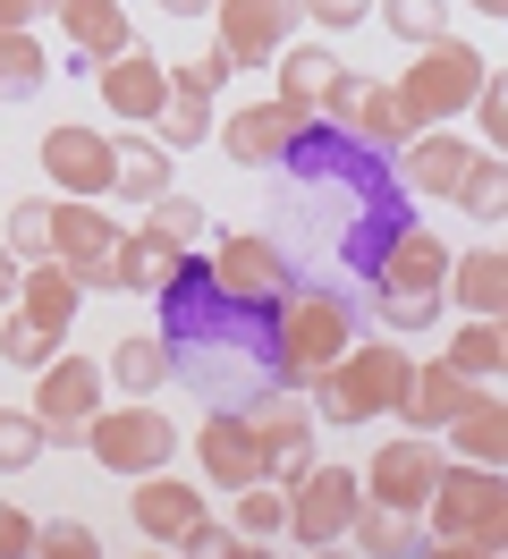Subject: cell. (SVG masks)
Segmentation results:
<instances>
[{"label":"cell","mask_w":508,"mask_h":559,"mask_svg":"<svg viewBox=\"0 0 508 559\" xmlns=\"http://www.w3.org/2000/svg\"><path fill=\"white\" fill-rule=\"evenodd\" d=\"M305 17L322 26V35H347V26H365L373 0H305Z\"/></svg>","instance_id":"ee69618b"},{"label":"cell","mask_w":508,"mask_h":559,"mask_svg":"<svg viewBox=\"0 0 508 559\" xmlns=\"http://www.w3.org/2000/svg\"><path fill=\"white\" fill-rule=\"evenodd\" d=\"M271 69H280V94H271V103L288 110V119H305V128H314V110H322V85H331V51H322V43H280V51H271Z\"/></svg>","instance_id":"44dd1931"},{"label":"cell","mask_w":508,"mask_h":559,"mask_svg":"<svg viewBox=\"0 0 508 559\" xmlns=\"http://www.w3.org/2000/svg\"><path fill=\"white\" fill-rule=\"evenodd\" d=\"M26 551H34V518L0 500V559H26Z\"/></svg>","instance_id":"bcb514c9"},{"label":"cell","mask_w":508,"mask_h":559,"mask_svg":"<svg viewBox=\"0 0 508 559\" xmlns=\"http://www.w3.org/2000/svg\"><path fill=\"white\" fill-rule=\"evenodd\" d=\"M440 272H449V246L433 229H390L381 263H373V280H390V288H440Z\"/></svg>","instance_id":"83f0119b"},{"label":"cell","mask_w":508,"mask_h":559,"mask_svg":"<svg viewBox=\"0 0 508 559\" xmlns=\"http://www.w3.org/2000/svg\"><path fill=\"white\" fill-rule=\"evenodd\" d=\"M347 340H356L347 297H331V288H322V297H288V306H280V331H271V373L305 390L339 348H347Z\"/></svg>","instance_id":"277c9868"},{"label":"cell","mask_w":508,"mask_h":559,"mask_svg":"<svg viewBox=\"0 0 508 559\" xmlns=\"http://www.w3.org/2000/svg\"><path fill=\"white\" fill-rule=\"evenodd\" d=\"M483 76H492V60L474 51V43H458V35H440V43H415V69H399V94L406 103V119L415 128H458V110L483 94Z\"/></svg>","instance_id":"3957f363"},{"label":"cell","mask_w":508,"mask_h":559,"mask_svg":"<svg viewBox=\"0 0 508 559\" xmlns=\"http://www.w3.org/2000/svg\"><path fill=\"white\" fill-rule=\"evenodd\" d=\"M76 297H85V288H76V272H68L60 254H43V263H26V272H17V297H9V306H17L34 331L68 340V322H76Z\"/></svg>","instance_id":"d6986e66"},{"label":"cell","mask_w":508,"mask_h":559,"mask_svg":"<svg viewBox=\"0 0 508 559\" xmlns=\"http://www.w3.org/2000/svg\"><path fill=\"white\" fill-rule=\"evenodd\" d=\"M212 17H221V51H229V69H271V51L297 35L305 0H212Z\"/></svg>","instance_id":"9c48e42d"},{"label":"cell","mask_w":508,"mask_h":559,"mask_svg":"<svg viewBox=\"0 0 508 559\" xmlns=\"http://www.w3.org/2000/svg\"><path fill=\"white\" fill-rule=\"evenodd\" d=\"M466 162H474V136H449V128H415V136L399 144V178L415 187V195H433V204L458 195Z\"/></svg>","instance_id":"2e32d148"},{"label":"cell","mask_w":508,"mask_h":559,"mask_svg":"<svg viewBox=\"0 0 508 559\" xmlns=\"http://www.w3.org/2000/svg\"><path fill=\"white\" fill-rule=\"evenodd\" d=\"M339 543H356V551H373V559H399V551H415V518H406V509H381V500H356V518H347Z\"/></svg>","instance_id":"4dcf8cb0"},{"label":"cell","mask_w":508,"mask_h":559,"mask_svg":"<svg viewBox=\"0 0 508 559\" xmlns=\"http://www.w3.org/2000/svg\"><path fill=\"white\" fill-rule=\"evenodd\" d=\"M169 17H212V0H162Z\"/></svg>","instance_id":"681fc988"},{"label":"cell","mask_w":508,"mask_h":559,"mask_svg":"<svg viewBox=\"0 0 508 559\" xmlns=\"http://www.w3.org/2000/svg\"><path fill=\"white\" fill-rule=\"evenodd\" d=\"M34 551L43 559H94V525H76V518H51V525H34Z\"/></svg>","instance_id":"7bdbcfd3"},{"label":"cell","mask_w":508,"mask_h":559,"mask_svg":"<svg viewBox=\"0 0 508 559\" xmlns=\"http://www.w3.org/2000/svg\"><path fill=\"white\" fill-rule=\"evenodd\" d=\"M440 288H390V280H373V314H381V331L390 340H415V331H433L440 322Z\"/></svg>","instance_id":"1f68e13d"},{"label":"cell","mask_w":508,"mask_h":559,"mask_svg":"<svg viewBox=\"0 0 508 559\" xmlns=\"http://www.w3.org/2000/svg\"><path fill=\"white\" fill-rule=\"evenodd\" d=\"M43 178L60 187V195H110V136H94V128H51L43 136Z\"/></svg>","instance_id":"9a60e30c"},{"label":"cell","mask_w":508,"mask_h":559,"mask_svg":"<svg viewBox=\"0 0 508 559\" xmlns=\"http://www.w3.org/2000/svg\"><path fill=\"white\" fill-rule=\"evenodd\" d=\"M110 195H119V204L169 195V144L162 136H119L110 144Z\"/></svg>","instance_id":"484cf974"},{"label":"cell","mask_w":508,"mask_h":559,"mask_svg":"<svg viewBox=\"0 0 508 559\" xmlns=\"http://www.w3.org/2000/svg\"><path fill=\"white\" fill-rule=\"evenodd\" d=\"M424 534L433 543H415V551H440V559H500L508 551V484H500V466H440V484L433 500H424Z\"/></svg>","instance_id":"6da1fadb"},{"label":"cell","mask_w":508,"mask_h":559,"mask_svg":"<svg viewBox=\"0 0 508 559\" xmlns=\"http://www.w3.org/2000/svg\"><path fill=\"white\" fill-rule=\"evenodd\" d=\"M110 246H119V221L102 212V195H68V204H51V254L76 272V288H85V272H94Z\"/></svg>","instance_id":"e0dca14e"},{"label":"cell","mask_w":508,"mask_h":559,"mask_svg":"<svg viewBox=\"0 0 508 559\" xmlns=\"http://www.w3.org/2000/svg\"><path fill=\"white\" fill-rule=\"evenodd\" d=\"M449 373H466V382H492L508 365V331H500V314H466V331L449 340V356H440Z\"/></svg>","instance_id":"f1b7e54d"},{"label":"cell","mask_w":508,"mask_h":559,"mask_svg":"<svg viewBox=\"0 0 508 559\" xmlns=\"http://www.w3.org/2000/svg\"><path fill=\"white\" fill-rule=\"evenodd\" d=\"M51 17L68 26V43H76L85 60H110V51H128V43H135L128 0H51Z\"/></svg>","instance_id":"cb8c5ba5"},{"label":"cell","mask_w":508,"mask_h":559,"mask_svg":"<svg viewBox=\"0 0 508 559\" xmlns=\"http://www.w3.org/2000/svg\"><path fill=\"white\" fill-rule=\"evenodd\" d=\"M153 136H162V144H203V136H212V94H178V85H169Z\"/></svg>","instance_id":"d590c367"},{"label":"cell","mask_w":508,"mask_h":559,"mask_svg":"<svg viewBox=\"0 0 508 559\" xmlns=\"http://www.w3.org/2000/svg\"><path fill=\"white\" fill-rule=\"evenodd\" d=\"M458 212H474V221H500L508 212V170H500V153L492 144H474V162H466V178H458V195H449Z\"/></svg>","instance_id":"d6a6232c"},{"label":"cell","mask_w":508,"mask_h":559,"mask_svg":"<svg viewBox=\"0 0 508 559\" xmlns=\"http://www.w3.org/2000/svg\"><path fill=\"white\" fill-rule=\"evenodd\" d=\"M94 85H102V103L119 110V119H162V103H169V60H153L144 43H128V51H110L94 69Z\"/></svg>","instance_id":"4fadbf2b"},{"label":"cell","mask_w":508,"mask_h":559,"mask_svg":"<svg viewBox=\"0 0 508 559\" xmlns=\"http://www.w3.org/2000/svg\"><path fill=\"white\" fill-rule=\"evenodd\" d=\"M76 441H85L94 466H110V475H153V466H169V450H178V424H169L162 407H94Z\"/></svg>","instance_id":"5b68a950"},{"label":"cell","mask_w":508,"mask_h":559,"mask_svg":"<svg viewBox=\"0 0 508 559\" xmlns=\"http://www.w3.org/2000/svg\"><path fill=\"white\" fill-rule=\"evenodd\" d=\"M128 518H135V534H153V543H169V551H178V543L203 525V491L187 484V475H162V466H153V475H135Z\"/></svg>","instance_id":"5bb4252c"},{"label":"cell","mask_w":508,"mask_h":559,"mask_svg":"<svg viewBox=\"0 0 508 559\" xmlns=\"http://www.w3.org/2000/svg\"><path fill=\"white\" fill-rule=\"evenodd\" d=\"M280 246L255 238V229H237V238L212 246V263H203V280H212V297H229V306H271L280 297Z\"/></svg>","instance_id":"30bf717a"},{"label":"cell","mask_w":508,"mask_h":559,"mask_svg":"<svg viewBox=\"0 0 508 559\" xmlns=\"http://www.w3.org/2000/svg\"><path fill=\"white\" fill-rule=\"evenodd\" d=\"M255 450H263V484H297L314 466V416L305 407H255Z\"/></svg>","instance_id":"ffe728a7"},{"label":"cell","mask_w":508,"mask_h":559,"mask_svg":"<svg viewBox=\"0 0 508 559\" xmlns=\"http://www.w3.org/2000/svg\"><path fill=\"white\" fill-rule=\"evenodd\" d=\"M381 17H390L399 43H440L449 35V0H381Z\"/></svg>","instance_id":"8d00e7d4"},{"label":"cell","mask_w":508,"mask_h":559,"mask_svg":"<svg viewBox=\"0 0 508 559\" xmlns=\"http://www.w3.org/2000/svg\"><path fill=\"white\" fill-rule=\"evenodd\" d=\"M440 432L458 441V457L500 466V457H508V399H500V390H466V399H458V416L440 424Z\"/></svg>","instance_id":"603a6c76"},{"label":"cell","mask_w":508,"mask_h":559,"mask_svg":"<svg viewBox=\"0 0 508 559\" xmlns=\"http://www.w3.org/2000/svg\"><path fill=\"white\" fill-rule=\"evenodd\" d=\"M0 356H9V365H51V356H60V340H51V331H34L26 314H17V306H9V322H0Z\"/></svg>","instance_id":"ab89813d"},{"label":"cell","mask_w":508,"mask_h":559,"mask_svg":"<svg viewBox=\"0 0 508 559\" xmlns=\"http://www.w3.org/2000/svg\"><path fill=\"white\" fill-rule=\"evenodd\" d=\"M474 128H483V136H492V144H500L508 136V94H500V76H483V94H474Z\"/></svg>","instance_id":"f6af8a7d"},{"label":"cell","mask_w":508,"mask_h":559,"mask_svg":"<svg viewBox=\"0 0 508 559\" xmlns=\"http://www.w3.org/2000/svg\"><path fill=\"white\" fill-rule=\"evenodd\" d=\"M406 373H415V356H406L399 340H347L305 390H314L322 424H373V416H399Z\"/></svg>","instance_id":"7a4b0ae2"},{"label":"cell","mask_w":508,"mask_h":559,"mask_svg":"<svg viewBox=\"0 0 508 559\" xmlns=\"http://www.w3.org/2000/svg\"><path fill=\"white\" fill-rule=\"evenodd\" d=\"M144 229H153L162 246H178V254H187V246L203 238V212L187 204V195H153V204H144Z\"/></svg>","instance_id":"f35d334b"},{"label":"cell","mask_w":508,"mask_h":559,"mask_svg":"<svg viewBox=\"0 0 508 559\" xmlns=\"http://www.w3.org/2000/svg\"><path fill=\"white\" fill-rule=\"evenodd\" d=\"M440 297H458L466 314H500V306H508V254H500V246L449 254V272H440Z\"/></svg>","instance_id":"d4e9b609"},{"label":"cell","mask_w":508,"mask_h":559,"mask_svg":"<svg viewBox=\"0 0 508 559\" xmlns=\"http://www.w3.org/2000/svg\"><path fill=\"white\" fill-rule=\"evenodd\" d=\"M356 500H365L356 466H305L297 484H288V534H280V543H305V551L339 543L347 518H356Z\"/></svg>","instance_id":"ba28073f"},{"label":"cell","mask_w":508,"mask_h":559,"mask_svg":"<svg viewBox=\"0 0 508 559\" xmlns=\"http://www.w3.org/2000/svg\"><path fill=\"white\" fill-rule=\"evenodd\" d=\"M466 9H483V17H500V9H508V0H466Z\"/></svg>","instance_id":"f907efd6"},{"label":"cell","mask_w":508,"mask_h":559,"mask_svg":"<svg viewBox=\"0 0 508 559\" xmlns=\"http://www.w3.org/2000/svg\"><path fill=\"white\" fill-rule=\"evenodd\" d=\"M466 373H449V365H415V373H406V399H399V416H406V432H440V424L458 416V399H466Z\"/></svg>","instance_id":"4316f807"},{"label":"cell","mask_w":508,"mask_h":559,"mask_svg":"<svg viewBox=\"0 0 508 559\" xmlns=\"http://www.w3.org/2000/svg\"><path fill=\"white\" fill-rule=\"evenodd\" d=\"M17 272H26V263H17V254H9V246H0V306H9V297H17Z\"/></svg>","instance_id":"c3c4849f"},{"label":"cell","mask_w":508,"mask_h":559,"mask_svg":"<svg viewBox=\"0 0 508 559\" xmlns=\"http://www.w3.org/2000/svg\"><path fill=\"white\" fill-rule=\"evenodd\" d=\"M51 76V60H43V43H34V26H0V103H17V94H34Z\"/></svg>","instance_id":"836d02e7"},{"label":"cell","mask_w":508,"mask_h":559,"mask_svg":"<svg viewBox=\"0 0 508 559\" xmlns=\"http://www.w3.org/2000/svg\"><path fill=\"white\" fill-rule=\"evenodd\" d=\"M196 466H203V475H212L221 491H237V484H263L255 416H246V407H212V416H203V432H196Z\"/></svg>","instance_id":"7c38bea8"},{"label":"cell","mask_w":508,"mask_h":559,"mask_svg":"<svg viewBox=\"0 0 508 559\" xmlns=\"http://www.w3.org/2000/svg\"><path fill=\"white\" fill-rule=\"evenodd\" d=\"M347 136L356 144H406L415 119H406V103L381 85V76H365V94H356V110H347Z\"/></svg>","instance_id":"f546056e"},{"label":"cell","mask_w":508,"mask_h":559,"mask_svg":"<svg viewBox=\"0 0 508 559\" xmlns=\"http://www.w3.org/2000/svg\"><path fill=\"white\" fill-rule=\"evenodd\" d=\"M9 254H17V263H43V254H51V204H9Z\"/></svg>","instance_id":"60d3db41"},{"label":"cell","mask_w":508,"mask_h":559,"mask_svg":"<svg viewBox=\"0 0 508 559\" xmlns=\"http://www.w3.org/2000/svg\"><path fill=\"white\" fill-rule=\"evenodd\" d=\"M34 17H51V0H0V26H34Z\"/></svg>","instance_id":"7dc6e473"},{"label":"cell","mask_w":508,"mask_h":559,"mask_svg":"<svg viewBox=\"0 0 508 559\" xmlns=\"http://www.w3.org/2000/svg\"><path fill=\"white\" fill-rule=\"evenodd\" d=\"M34 457H43V424H34V407H0V475H26Z\"/></svg>","instance_id":"74e56055"},{"label":"cell","mask_w":508,"mask_h":559,"mask_svg":"<svg viewBox=\"0 0 508 559\" xmlns=\"http://www.w3.org/2000/svg\"><path fill=\"white\" fill-rule=\"evenodd\" d=\"M94 407H102V365L94 356H51V365H34V424H43V450H68Z\"/></svg>","instance_id":"52a82bcc"},{"label":"cell","mask_w":508,"mask_h":559,"mask_svg":"<svg viewBox=\"0 0 508 559\" xmlns=\"http://www.w3.org/2000/svg\"><path fill=\"white\" fill-rule=\"evenodd\" d=\"M440 466H449V450H440L433 432H399V441H381V450H373V466H356V484H365V500H381V509L424 518Z\"/></svg>","instance_id":"8992f818"},{"label":"cell","mask_w":508,"mask_h":559,"mask_svg":"<svg viewBox=\"0 0 508 559\" xmlns=\"http://www.w3.org/2000/svg\"><path fill=\"white\" fill-rule=\"evenodd\" d=\"M212 136H221V153H229L237 170H271V162H288L314 128H305V119H288L280 103H246V110H229Z\"/></svg>","instance_id":"8fae6325"},{"label":"cell","mask_w":508,"mask_h":559,"mask_svg":"<svg viewBox=\"0 0 508 559\" xmlns=\"http://www.w3.org/2000/svg\"><path fill=\"white\" fill-rule=\"evenodd\" d=\"M229 51H221V43H212V51H196V60H169V85H178V94H221V85H229Z\"/></svg>","instance_id":"b9f144b4"},{"label":"cell","mask_w":508,"mask_h":559,"mask_svg":"<svg viewBox=\"0 0 508 559\" xmlns=\"http://www.w3.org/2000/svg\"><path fill=\"white\" fill-rule=\"evenodd\" d=\"M169 272H178V246H162L153 229H135V238L119 229V246L85 272V288H135V297H153V288H169Z\"/></svg>","instance_id":"ac0fdd59"},{"label":"cell","mask_w":508,"mask_h":559,"mask_svg":"<svg viewBox=\"0 0 508 559\" xmlns=\"http://www.w3.org/2000/svg\"><path fill=\"white\" fill-rule=\"evenodd\" d=\"M237 534H246V543H280V534H288V491L280 484H237Z\"/></svg>","instance_id":"e575fe53"},{"label":"cell","mask_w":508,"mask_h":559,"mask_svg":"<svg viewBox=\"0 0 508 559\" xmlns=\"http://www.w3.org/2000/svg\"><path fill=\"white\" fill-rule=\"evenodd\" d=\"M169 373H178V356H169V331H119V348L102 356V382H119L128 399H153Z\"/></svg>","instance_id":"7402d4cb"}]
</instances>
